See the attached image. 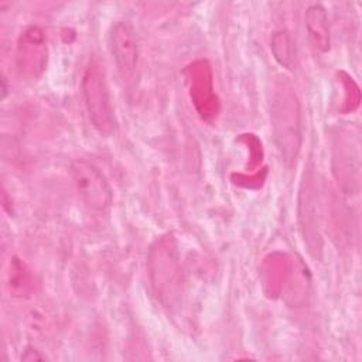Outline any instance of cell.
<instances>
[{
	"label": "cell",
	"instance_id": "9",
	"mask_svg": "<svg viewBox=\"0 0 362 362\" xmlns=\"http://www.w3.org/2000/svg\"><path fill=\"white\" fill-rule=\"evenodd\" d=\"M305 30L308 40L315 51L325 54L329 51L331 37H329V25L327 11L320 4H313L305 10L304 14Z\"/></svg>",
	"mask_w": 362,
	"mask_h": 362
},
{
	"label": "cell",
	"instance_id": "4",
	"mask_svg": "<svg viewBox=\"0 0 362 362\" xmlns=\"http://www.w3.org/2000/svg\"><path fill=\"white\" fill-rule=\"evenodd\" d=\"M315 181L313 170H307L298 195V222L310 255L320 259L322 252V236L320 230V197Z\"/></svg>",
	"mask_w": 362,
	"mask_h": 362
},
{
	"label": "cell",
	"instance_id": "6",
	"mask_svg": "<svg viewBox=\"0 0 362 362\" xmlns=\"http://www.w3.org/2000/svg\"><path fill=\"white\" fill-rule=\"evenodd\" d=\"M48 62L47 38L42 28L28 25L21 31L16 45V66L27 81H37Z\"/></svg>",
	"mask_w": 362,
	"mask_h": 362
},
{
	"label": "cell",
	"instance_id": "5",
	"mask_svg": "<svg viewBox=\"0 0 362 362\" xmlns=\"http://www.w3.org/2000/svg\"><path fill=\"white\" fill-rule=\"evenodd\" d=\"M71 177L82 202L92 211L105 212L112 204V191L103 174L88 160L71 163Z\"/></svg>",
	"mask_w": 362,
	"mask_h": 362
},
{
	"label": "cell",
	"instance_id": "3",
	"mask_svg": "<svg viewBox=\"0 0 362 362\" xmlns=\"http://www.w3.org/2000/svg\"><path fill=\"white\" fill-rule=\"evenodd\" d=\"M81 88L92 126L99 134L105 137L112 136L116 130V117L110 102L105 71L98 61L92 59L85 68Z\"/></svg>",
	"mask_w": 362,
	"mask_h": 362
},
{
	"label": "cell",
	"instance_id": "2",
	"mask_svg": "<svg viewBox=\"0 0 362 362\" xmlns=\"http://www.w3.org/2000/svg\"><path fill=\"white\" fill-rule=\"evenodd\" d=\"M270 119L277 150L291 167L301 147V113L297 95L287 82L276 83L272 92Z\"/></svg>",
	"mask_w": 362,
	"mask_h": 362
},
{
	"label": "cell",
	"instance_id": "8",
	"mask_svg": "<svg viewBox=\"0 0 362 362\" xmlns=\"http://www.w3.org/2000/svg\"><path fill=\"white\" fill-rule=\"evenodd\" d=\"M191 100L204 119L218 113V100L212 86V72L205 61H197L187 69Z\"/></svg>",
	"mask_w": 362,
	"mask_h": 362
},
{
	"label": "cell",
	"instance_id": "7",
	"mask_svg": "<svg viewBox=\"0 0 362 362\" xmlns=\"http://www.w3.org/2000/svg\"><path fill=\"white\" fill-rule=\"evenodd\" d=\"M110 51L119 75L123 81H132L139 65V41L134 28L127 21H116L109 34Z\"/></svg>",
	"mask_w": 362,
	"mask_h": 362
},
{
	"label": "cell",
	"instance_id": "11",
	"mask_svg": "<svg viewBox=\"0 0 362 362\" xmlns=\"http://www.w3.org/2000/svg\"><path fill=\"white\" fill-rule=\"evenodd\" d=\"M270 49L274 59L284 68L293 69L296 62V45L293 37L286 30H279L272 35Z\"/></svg>",
	"mask_w": 362,
	"mask_h": 362
},
{
	"label": "cell",
	"instance_id": "1",
	"mask_svg": "<svg viewBox=\"0 0 362 362\" xmlns=\"http://www.w3.org/2000/svg\"><path fill=\"white\" fill-rule=\"evenodd\" d=\"M147 272L151 290L160 304L168 310L178 308L184 297V276L173 235H163L151 245Z\"/></svg>",
	"mask_w": 362,
	"mask_h": 362
},
{
	"label": "cell",
	"instance_id": "12",
	"mask_svg": "<svg viewBox=\"0 0 362 362\" xmlns=\"http://www.w3.org/2000/svg\"><path fill=\"white\" fill-rule=\"evenodd\" d=\"M338 76H341V82L344 83V86L346 89V92H345L346 93V99H345V106L346 107L345 109L352 112L359 105V88L354 82V79L349 78L346 74L341 72V74H338Z\"/></svg>",
	"mask_w": 362,
	"mask_h": 362
},
{
	"label": "cell",
	"instance_id": "10",
	"mask_svg": "<svg viewBox=\"0 0 362 362\" xmlns=\"http://www.w3.org/2000/svg\"><path fill=\"white\" fill-rule=\"evenodd\" d=\"M8 287L11 296L24 297L34 290V276L24 262L17 257L11 259L8 272Z\"/></svg>",
	"mask_w": 362,
	"mask_h": 362
}]
</instances>
